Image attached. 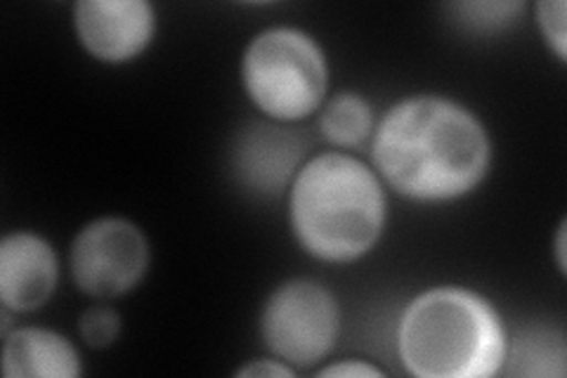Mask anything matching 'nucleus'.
Wrapping results in <instances>:
<instances>
[{"label": "nucleus", "mask_w": 567, "mask_h": 378, "mask_svg": "<svg viewBox=\"0 0 567 378\" xmlns=\"http://www.w3.org/2000/svg\"><path fill=\"white\" fill-rule=\"evenodd\" d=\"M371 156L385 183L421 204L454 202L487 175L492 145L485 125L450 98L416 95L390 106Z\"/></svg>", "instance_id": "f257e3e1"}, {"label": "nucleus", "mask_w": 567, "mask_h": 378, "mask_svg": "<svg viewBox=\"0 0 567 378\" xmlns=\"http://www.w3.org/2000/svg\"><path fill=\"white\" fill-rule=\"evenodd\" d=\"M291 227L298 244L324 263L367 256L385 227V192L360 159L329 152L310 159L291 183Z\"/></svg>", "instance_id": "f03ea898"}, {"label": "nucleus", "mask_w": 567, "mask_h": 378, "mask_svg": "<svg viewBox=\"0 0 567 378\" xmlns=\"http://www.w3.org/2000/svg\"><path fill=\"white\" fill-rule=\"evenodd\" d=\"M400 357L419 378H487L506 365L508 340L492 303L461 286H437L404 310Z\"/></svg>", "instance_id": "7ed1b4c3"}, {"label": "nucleus", "mask_w": 567, "mask_h": 378, "mask_svg": "<svg viewBox=\"0 0 567 378\" xmlns=\"http://www.w3.org/2000/svg\"><path fill=\"white\" fill-rule=\"evenodd\" d=\"M241 81L265 116L287 125L322 106L329 64L312 35L293 27H275L260 31L244 50Z\"/></svg>", "instance_id": "20e7f679"}, {"label": "nucleus", "mask_w": 567, "mask_h": 378, "mask_svg": "<svg viewBox=\"0 0 567 378\" xmlns=\"http://www.w3.org/2000/svg\"><path fill=\"white\" fill-rule=\"evenodd\" d=\"M339 305L322 284L293 279L272 292L262 308L260 334L270 353L287 365L312 367L333 350Z\"/></svg>", "instance_id": "39448f33"}, {"label": "nucleus", "mask_w": 567, "mask_h": 378, "mask_svg": "<svg viewBox=\"0 0 567 378\" xmlns=\"http://www.w3.org/2000/svg\"><path fill=\"white\" fill-rule=\"evenodd\" d=\"M150 265L145 234L126 218H100L71 244V277L95 300H112L140 284Z\"/></svg>", "instance_id": "423d86ee"}, {"label": "nucleus", "mask_w": 567, "mask_h": 378, "mask_svg": "<svg viewBox=\"0 0 567 378\" xmlns=\"http://www.w3.org/2000/svg\"><path fill=\"white\" fill-rule=\"evenodd\" d=\"M81 45L106 64L140 58L156 33V12L145 0H81L74 6Z\"/></svg>", "instance_id": "0eeeda50"}, {"label": "nucleus", "mask_w": 567, "mask_h": 378, "mask_svg": "<svg viewBox=\"0 0 567 378\" xmlns=\"http://www.w3.org/2000/svg\"><path fill=\"white\" fill-rule=\"evenodd\" d=\"M58 256L33 232H12L0 242V300L10 313L45 305L58 286Z\"/></svg>", "instance_id": "6e6552de"}, {"label": "nucleus", "mask_w": 567, "mask_h": 378, "mask_svg": "<svg viewBox=\"0 0 567 378\" xmlns=\"http://www.w3.org/2000/svg\"><path fill=\"white\" fill-rule=\"evenodd\" d=\"M306 142L277 123H254L235 147V171L241 183L265 196H277L300 171Z\"/></svg>", "instance_id": "1a4fd4ad"}, {"label": "nucleus", "mask_w": 567, "mask_h": 378, "mask_svg": "<svg viewBox=\"0 0 567 378\" xmlns=\"http://www.w3.org/2000/svg\"><path fill=\"white\" fill-rule=\"evenodd\" d=\"M3 371L8 378H76L83 367L62 334L24 327L6 334Z\"/></svg>", "instance_id": "9d476101"}, {"label": "nucleus", "mask_w": 567, "mask_h": 378, "mask_svg": "<svg viewBox=\"0 0 567 378\" xmlns=\"http://www.w3.org/2000/svg\"><path fill=\"white\" fill-rule=\"evenodd\" d=\"M565 338L546 327L525 329L506 350L511 376H565Z\"/></svg>", "instance_id": "9b49d317"}, {"label": "nucleus", "mask_w": 567, "mask_h": 378, "mask_svg": "<svg viewBox=\"0 0 567 378\" xmlns=\"http://www.w3.org/2000/svg\"><path fill=\"white\" fill-rule=\"evenodd\" d=\"M319 129L331 145L358 147L374 131V112L362 95L341 93L327 102Z\"/></svg>", "instance_id": "f8f14e48"}, {"label": "nucleus", "mask_w": 567, "mask_h": 378, "mask_svg": "<svg viewBox=\"0 0 567 378\" xmlns=\"http://www.w3.org/2000/svg\"><path fill=\"white\" fill-rule=\"evenodd\" d=\"M523 3H456L452 12L456 22L468 31H499L518 20Z\"/></svg>", "instance_id": "ddd939ff"}, {"label": "nucleus", "mask_w": 567, "mask_h": 378, "mask_svg": "<svg viewBox=\"0 0 567 378\" xmlns=\"http://www.w3.org/2000/svg\"><path fill=\"white\" fill-rule=\"evenodd\" d=\"M121 334V317L110 305H93L81 317V336L87 346L110 348Z\"/></svg>", "instance_id": "4468645a"}, {"label": "nucleus", "mask_w": 567, "mask_h": 378, "mask_svg": "<svg viewBox=\"0 0 567 378\" xmlns=\"http://www.w3.org/2000/svg\"><path fill=\"white\" fill-rule=\"evenodd\" d=\"M535 10H537V24L544 33V39L548 41V45H551L558 60L565 62V55H567V33H565L567 6L563 3V0H542Z\"/></svg>", "instance_id": "2eb2a0df"}, {"label": "nucleus", "mask_w": 567, "mask_h": 378, "mask_svg": "<svg viewBox=\"0 0 567 378\" xmlns=\"http://www.w3.org/2000/svg\"><path fill=\"white\" fill-rule=\"evenodd\" d=\"M360 378V376H383L379 367H371L364 362H358V359H346L341 365H331L327 369L319 371V378Z\"/></svg>", "instance_id": "dca6fc26"}, {"label": "nucleus", "mask_w": 567, "mask_h": 378, "mask_svg": "<svg viewBox=\"0 0 567 378\" xmlns=\"http://www.w3.org/2000/svg\"><path fill=\"white\" fill-rule=\"evenodd\" d=\"M296 371L287 365L281 362V359H254L251 365H244L237 376H275V378H284V376H293Z\"/></svg>", "instance_id": "f3484780"}, {"label": "nucleus", "mask_w": 567, "mask_h": 378, "mask_svg": "<svg viewBox=\"0 0 567 378\" xmlns=\"http://www.w3.org/2000/svg\"><path fill=\"white\" fill-rule=\"evenodd\" d=\"M556 254H558V267H560V273H565V225H560V229H558Z\"/></svg>", "instance_id": "a211bd4d"}]
</instances>
